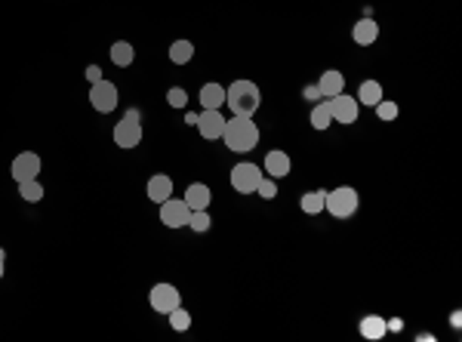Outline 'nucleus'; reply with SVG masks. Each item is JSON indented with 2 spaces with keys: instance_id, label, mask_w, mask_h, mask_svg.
I'll return each mask as SVG.
<instances>
[{
  "instance_id": "nucleus-1",
  "label": "nucleus",
  "mask_w": 462,
  "mask_h": 342,
  "mask_svg": "<svg viewBox=\"0 0 462 342\" xmlns=\"http://www.w3.org/2000/svg\"><path fill=\"white\" fill-rule=\"evenodd\" d=\"M259 127L253 124V118H240V114H234L231 120H225V130H222V142H225L228 151H234V155H246V151H253L259 145Z\"/></svg>"
},
{
  "instance_id": "nucleus-2",
  "label": "nucleus",
  "mask_w": 462,
  "mask_h": 342,
  "mask_svg": "<svg viewBox=\"0 0 462 342\" xmlns=\"http://www.w3.org/2000/svg\"><path fill=\"white\" fill-rule=\"evenodd\" d=\"M259 102H262V96L253 81H234L225 87V105L240 118H253L259 111Z\"/></svg>"
},
{
  "instance_id": "nucleus-3",
  "label": "nucleus",
  "mask_w": 462,
  "mask_h": 342,
  "mask_svg": "<svg viewBox=\"0 0 462 342\" xmlns=\"http://www.w3.org/2000/svg\"><path fill=\"white\" fill-rule=\"evenodd\" d=\"M357 204H361V198H357V192L351 185H339L333 188V192H326V200H324V210L330 213L333 219H348L357 213Z\"/></svg>"
},
{
  "instance_id": "nucleus-4",
  "label": "nucleus",
  "mask_w": 462,
  "mask_h": 342,
  "mask_svg": "<svg viewBox=\"0 0 462 342\" xmlns=\"http://www.w3.org/2000/svg\"><path fill=\"white\" fill-rule=\"evenodd\" d=\"M262 176H265L262 167H256V163H238L231 170V188L238 194H256V185Z\"/></svg>"
},
{
  "instance_id": "nucleus-5",
  "label": "nucleus",
  "mask_w": 462,
  "mask_h": 342,
  "mask_svg": "<svg viewBox=\"0 0 462 342\" xmlns=\"http://www.w3.org/2000/svg\"><path fill=\"white\" fill-rule=\"evenodd\" d=\"M148 302H151V308L157 315H170L172 308L182 305V296H179V290L172 284H154L151 293H148Z\"/></svg>"
},
{
  "instance_id": "nucleus-6",
  "label": "nucleus",
  "mask_w": 462,
  "mask_h": 342,
  "mask_svg": "<svg viewBox=\"0 0 462 342\" xmlns=\"http://www.w3.org/2000/svg\"><path fill=\"white\" fill-rule=\"evenodd\" d=\"M157 207H160V222H164L166 228H185V225H188L191 210L182 198H166L164 204H157Z\"/></svg>"
},
{
  "instance_id": "nucleus-7",
  "label": "nucleus",
  "mask_w": 462,
  "mask_h": 342,
  "mask_svg": "<svg viewBox=\"0 0 462 342\" xmlns=\"http://www.w3.org/2000/svg\"><path fill=\"white\" fill-rule=\"evenodd\" d=\"M90 105L96 108L99 114H111L117 108V87L111 81H99L90 87Z\"/></svg>"
},
{
  "instance_id": "nucleus-8",
  "label": "nucleus",
  "mask_w": 462,
  "mask_h": 342,
  "mask_svg": "<svg viewBox=\"0 0 462 342\" xmlns=\"http://www.w3.org/2000/svg\"><path fill=\"white\" fill-rule=\"evenodd\" d=\"M330 102V114H333V124H355L357 120V114H361V105H357V99L355 96H345V93H339V96H333V99H326Z\"/></svg>"
},
{
  "instance_id": "nucleus-9",
  "label": "nucleus",
  "mask_w": 462,
  "mask_h": 342,
  "mask_svg": "<svg viewBox=\"0 0 462 342\" xmlns=\"http://www.w3.org/2000/svg\"><path fill=\"white\" fill-rule=\"evenodd\" d=\"M197 133H201L207 142L213 139H222V130H225V118H222L219 108H203V114H197Z\"/></svg>"
},
{
  "instance_id": "nucleus-10",
  "label": "nucleus",
  "mask_w": 462,
  "mask_h": 342,
  "mask_svg": "<svg viewBox=\"0 0 462 342\" xmlns=\"http://www.w3.org/2000/svg\"><path fill=\"white\" fill-rule=\"evenodd\" d=\"M12 179L16 182H28V179H37V173H40V157L34 155V151H22V155L12 157Z\"/></svg>"
},
{
  "instance_id": "nucleus-11",
  "label": "nucleus",
  "mask_w": 462,
  "mask_h": 342,
  "mask_svg": "<svg viewBox=\"0 0 462 342\" xmlns=\"http://www.w3.org/2000/svg\"><path fill=\"white\" fill-rule=\"evenodd\" d=\"M114 145L117 148H123V151H129V148H136V145L142 142V124H136V120H127L123 118L120 124H114Z\"/></svg>"
},
{
  "instance_id": "nucleus-12",
  "label": "nucleus",
  "mask_w": 462,
  "mask_h": 342,
  "mask_svg": "<svg viewBox=\"0 0 462 342\" xmlns=\"http://www.w3.org/2000/svg\"><path fill=\"white\" fill-rule=\"evenodd\" d=\"M262 173L271 176V179H283V176L290 173V155L287 151H281V148H271L268 155H265Z\"/></svg>"
},
{
  "instance_id": "nucleus-13",
  "label": "nucleus",
  "mask_w": 462,
  "mask_h": 342,
  "mask_svg": "<svg viewBox=\"0 0 462 342\" xmlns=\"http://www.w3.org/2000/svg\"><path fill=\"white\" fill-rule=\"evenodd\" d=\"M145 194H148V200H154V204H164L166 198H172V179L166 173H154L145 185Z\"/></svg>"
},
{
  "instance_id": "nucleus-14",
  "label": "nucleus",
  "mask_w": 462,
  "mask_h": 342,
  "mask_svg": "<svg viewBox=\"0 0 462 342\" xmlns=\"http://www.w3.org/2000/svg\"><path fill=\"white\" fill-rule=\"evenodd\" d=\"M318 90H320V96H324V99H333V96L345 93V75H342V71H336V68L324 71V75L318 77Z\"/></svg>"
},
{
  "instance_id": "nucleus-15",
  "label": "nucleus",
  "mask_w": 462,
  "mask_h": 342,
  "mask_svg": "<svg viewBox=\"0 0 462 342\" xmlns=\"http://www.w3.org/2000/svg\"><path fill=\"white\" fill-rule=\"evenodd\" d=\"M185 204H188V210H207L209 200H213V192H209V185H203V182H191L188 188H185Z\"/></svg>"
},
{
  "instance_id": "nucleus-16",
  "label": "nucleus",
  "mask_w": 462,
  "mask_h": 342,
  "mask_svg": "<svg viewBox=\"0 0 462 342\" xmlns=\"http://www.w3.org/2000/svg\"><path fill=\"white\" fill-rule=\"evenodd\" d=\"M197 102H201L203 108H219V111H222V105H225V87H222V83H213V81L203 83V87H201V99H197Z\"/></svg>"
},
{
  "instance_id": "nucleus-17",
  "label": "nucleus",
  "mask_w": 462,
  "mask_h": 342,
  "mask_svg": "<svg viewBox=\"0 0 462 342\" xmlns=\"http://www.w3.org/2000/svg\"><path fill=\"white\" fill-rule=\"evenodd\" d=\"M351 38H355L357 47H370V44L379 40V25H376L373 19H361L355 25V31H351Z\"/></svg>"
},
{
  "instance_id": "nucleus-18",
  "label": "nucleus",
  "mask_w": 462,
  "mask_h": 342,
  "mask_svg": "<svg viewBox=\"0 0 462 342\" xmlns=\"http://www.w3.org/2000/svg\"><path fill=\"white\" fill-rule=\"evenodd\" d=\"M357 105H376V102H382L385 96H382V83L379 81H363L361 87H357Z\"/></svg>"
},
{
  "instance_id": "nucleus-19",
  "label": "nucleus",
  "mask_w": 462,
  "mask_h": 342,
  "mask_svg": "<svg viewBox=\"0 0 462 342\" xmlns=\"http://www.w3.org/2000/svg\"><path fill=\"white\" fill-rule=\"evenodd\" d=\"M385 333H388L385 317H379V315H367V317L361 321V336H363V339H382Z\"/></svg>"
},
{
  "instance_id": "nucleus-20",
  "label": "nucleus",
  "mask_w": 462,
  "mask_h": 342,
  "mask_svg": "<svg viewBox=\"0 0 462 342\" xmlns=\"http://www.w3.org/2000/svg\"><path fill=\"white\" fill-rule=\"evenodd\" d=\"M324 200H326L324 188H320V192H305L302 194V200H299V207H302L305 216H318V213H324Z\"/></svg>"
},
{
  "instance_id": "nucleus-21",
  "label": "nucleus",
  "mask_w": 462,
  "mask_h": 342,
  "mask_svg": "<svg viewBox=\"0 0 462 342\" xmlns=\"http://www.w3.org/2000/svg\"><path fill=\"white\" fill-rule=\"evenodd\" d=\"M194 59V44L191 40H172L170 44V62L172 65H188Z\"/></svg>"
},
{
  "instance_id": "nucleus-22",
  "label": "nucleus",
  "mask_w": 462,
  "mask_h": 342,
  "mask_svg": "<svg viewBox=\"0 0 462 342\" xmlns=\"http://www.w3.org/2000/svg\"><path fill=\"white\" fill-rule=\"evenodd\" d=\"M133 59H136L133 44H127V40H117V44H111V62H114L117 68H127V65H133Z\"/></svg>"
},
{
  "instance_id": "nucleus-23",
  "label": "nucleus",
  "mask_w": 462,
  "mask_h": 342,
  "mask_svg": "<svg viewBox=\"0 0 462 342\" xmlns=\"http://www.w3.org/2000/svg\"><path fill=\"white\" fill-rule=\"evenodd\" d=\"M333 124V114H330V102H318L311 108V127L314 130H326Z\"/></svg>"
},
{
  "instance_id": "nucleus-24",
  "label": "nucleus",
  "mask_w": 462,
  "mask_h": 342,
  "mask_svg": "<svg viewBox=\"0 0 462 342\" xmlns=\"http://www.w3.org/2000/svg\"><path fill=\"white\" fill-rule=\"evenodd\" d=\"M18 198L28 200V204H37L43 198V185L37 179H28V182H18Z\"/></svg>"
},
{
  "instance_id": "nucleus-25",
  "label": "nucleus",
  "mask_w": 462,
  "mask_h": 342,
  "mask_svg": "<svg viewBox=\"0 0 462 342\" xmlns=\"http://www.w3.org/2000/svg\"><path fill=\"white\" fill-rule=\"evenodd\" d=\"M376 118H379V120H385V124H388V120H394V118H398V114H400V108H398V102H392V99H382V102H376Z\"/></svg>"
},
{
  "instance_id": "nucleus-26",
  "label": "nucleus",
  "mask_w": 462,
  "mask_h": 342,
  "mask_svg": "<svg viewBox=\"0 0 462 342\" xmlns=\"http://www.w3.org/2000/svg\"><path fill=\"white\" fill-rule=\"evenodd\" d=\"M166 317H170V327H172V330H179V333H185V330L191 327V315L182 308V305H179V308H172Z\"/></svg>"
},
{
  "instance_id": "nucleus-27",
  "label": "nucleus",
  "mask_w": 462,
  "mask_h": 342,
  "mask_svg": "<svg viewBox=\"0 0 462 342\" xmlns=\"http://www.w3.org/2000/svg\"><path fill=\"white\" fill-rule=\"evenodd\" d=\"M209 225H213V219H209L207 210H191V216H188L191 231H209Z\"/></svg>"
},
{
  "instance_id": "nucleus-28",
  "label": "nucleus",
  "mask_w": 462,
  "mask_h": 342,
  "mask_svg": "<svg viewBox=\"0 0 462 342\" xmlns=\"http://www.w3.org/2000/svg\"><path fill=\"white\" fill-rule=\"evenodd\" d=\"M256 194L262 200H274L277 198V179H271V176H262L256 185Z\"/></svg>"
},
{
  "instance_id": "nucleus-29",
  "label": "nucleus",
  "mask_w": 462,
  "mask_h": 342,
  "mask_svg": "<svg viewBox=\"0 0 462 342\" xmlns=\"http://www.w3.org/2000/svg\"><path fill=\"white\" fill-rule=\"evenodd\" d=\"M166 102H170V108H185L188 105V93L182 87H170L166 90Z\"/></svg>"
},
{
  "instance_id": "nucleus-30",
  "label": "nucleus",
  "mask_w": 462,
  "mask_h": 342,
  "mask_svg": "<svg viewBox=\"0 0 462 342\" xmlns=\"http://www.w3.org/2000/svg\"><path fill=\"white\" fill-rule=\"evenodd\" d=\"M86 81H90V87L99 83L102 81V68H99V65H86Z\"/></svg>"
},
{
  "instance_id": "nucleus-31",
  "label": "nucleus",
  "mask_w": 462,
  "mask_h": 342,
  "mask_svg": "<svg viewBox=\"0 0 462 342\" xmlns=\"http://www.w3.org/2000/svg\"><path fill=\"white\" fill-rule=\"evenodd\" d=\"M305 99H320V90H318V83H311V87H305Z\"/></svg>"
},
{
  "instance_id": "nucleus-32",
  "label": "nucleus",
  "mask_w": 462,
  "mask_h": 342,
  "mask_svg": "<svg viewBox=\"0 0 462 342\" xmlns=\"http://www.w3.org/2000/svg\"><path fill=\"white\" fill-rule=\"evenodd\" d=\"M127 120H136V124H142V114H139V108H129L127 114H123Z\"/></svg>"
},
{
  "instance_id": "nucleus-33",
  "label": "nucleus",
  "mask_w": 462,
  "mask_h": 342,
  "mask_svg": "<svg viewBox=\"0 0 462 342\" xmlns=\"http://www.w3.org/2000/svg\"><path fill=\"white\" fill-rule=\"evenodd\" d=\"M385 327H388V330H394V333H398V330L404 327V321H400V317H392V321H385Z\"/></svg>"
},
{
  "instance_id": "nucleus-34",
  "label": "nucleus",
  "mask_w": 462,
  "mask_h": 342,
  "mask_svg": "<svg viewBox=\"0 0 462 342\" xmlns=\"http://www.w3.org/2000/svg\"><path fill=\"white\" fill-rule=\"evenodd\" d=\"M450 324H453V327H456V330H459V327H462V315H459V311H453V315H450Z\"/></svg>"
},
{
  "instance_id": "nucleus-35",
  "label": "nucleus",
  "mask_w": 462,
  "mask_h": 342,
  "mask_svg": "<svg viewBox=\"0 0 462 342\" xmlns=\"http://www.w3.org/2000/svg\"><path fill=\"white\" fill-rule=\"evenodd\" d=\"M3 265H6V250L0 247V278H3Z\"/></svg>"
}]
</instances>
